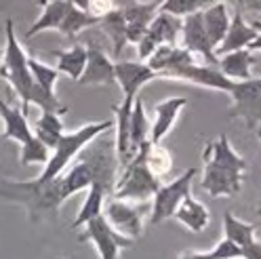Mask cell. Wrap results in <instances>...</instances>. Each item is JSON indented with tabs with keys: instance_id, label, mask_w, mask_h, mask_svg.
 <instances>
[{
	"instance_id": "13",
	"label": "cell",
	"mask_w": 261,
	"mask_h": 259,
	"mask_svg": "<svg viewBox=\"0 0 261 259\" xmlns=\"http://www.w3.org/2000/svg\"><path fill=\"white\" fill-rule=\"evenodd\" d=\"M114 74H116V83L120 85L124 97H137L143 85L158 78V74L145 61H116Z\"/></svg>"
},
{
	"instance_id": "21",
	"label": "cell",
	"mask_w": 261,
	"mask_h": 259,
	"mask_svg": "<svg viewBox=\"0 0 261 259\" xmlns=\"http://www.w3.org/2000/svg\"><path fill=\"white\" fill-rule=\"evenodd\" d=\"M0 120L5 122V139H13L17 143H25L32 135V128L28 124L25 112L19 108H13L0 99Z\"/></svg>"
},
{
	"instance_id": "22",
	"label": "cell",
	"mask_w": 261,
	"mask_h": 259,
	"mask_svg": "<svg viewBox=\"0 0 261 259\" xmlns=\"http://www.w3.org/2000/svg\"><path fill=\"white\" fill-rule=\"evenodd\" d=\"M145 141H150V120L145 116V108L139 97H135L133 110H130V124H128V150L130 158Z\"/></svg>"
},
{
	"instance_id": "24",
	"label": "cell",
	"mask_w": 261,
	"mask_h": 259,
	"mask_svg": "<svg viewBox=\"0 0 261 259\" xmlns=\"http://www.w3.org/2000/svg\"><path fill=\"white\" fill-rule=\"evenodd\" d=\"M87 190H89V192H87V198H85L83 206H80L76 219L72 221V228H74V230L83 228V225H85L89 219L103 215V200H106V196H108L110 192H108L101 184H91Z\"/></svg>"
},
{
	"instance_id": "38",
	"label": "cell",
	"mask_w": 261,
	"mask_h": 259,
	"mask_svg": "<svg viewBox=\"0 0 261 259\" xmlns=\"http://www.w3.org/2000/svg\"><path fill=\"white\" fill-rule=\"evenodd\" d=\"M36 3H38V5H40V7H44V5H46V3H48V0H36Z\"/></svg>"
},
{
	"instance_id": "18",
	"label": "cell",
	"mask_w": 261,
	"mask_h": 259,
	"mask_svg": "<svg viewBox=\"0 0 261 259\" xmlns=\"http://www.w3.org/2000/svg\"><path fill=\"white\" fill-rule=\"evenodd\" d=\"M202 158L206 160V163H215L219 167L236 169V171H242V173L249 169L247 160H244L240 154H236V150L232 148V143H230V139H227V135H219L213 143H208L204 148Z\"/></svg>"
},
{
	"instance_id": "14",
	"label": "cell",
	"mask_w": 261,
	"mask_h": 259,
	"mask_svg": "<svg viewBox=\"0 0 261 259\" xmlns=\"http://www.w3.org/2000/svg\"><path fill=\"white\" fill-rule=\"evenodd\" d=\"M259 30L261 25L255 23L251 25L247 19H244V15H242V9L236 7L234 15L230 17V25H227V32H225V36L223 40L219 42V46L215 48V55H223V53H230V51H236V48H247L251 44V40L259 34Z\"/></svg>"
},
{
	"instance_id": "41",
	"label": "cell",
	"mask_w": 261,
	"mask_h": 259,
	"mask_svg": "<svg viewBox=\"0 0 261 259\" xmlns=\"http://www.w3.org/2000/svg\"><path fill=\"white\" fill-rule=\"evenodd\" d=\"M0 59H3V53H0Z\"/></svg>"
},
{
	"instance_id": "23",
	"label": "cell",
	"mask_w": 261,
	"mask_h": 259,
	"mask_svg": "<svg viewBox=\"0 0 261 259\" xmlns=\"http://www.w3.org/2000/svg\"><path fill=\"white\" fill-rule=\"evenodd\" d=\"M53 57L57 59V72L65 74L68 78L76 80L85 70V63H87V46L85 44H74L68 51H51Z\"/></svg>"
},
{
	"instance_id": "12",
	"label": "cell",
	"mask_w": 261,
	"mask_h": 259,
	"mask_svg": "<svg viewBox=\"0 0 261 259\" xmlns=\"http://www.w3.org/2000/svg\"><path fill=\"white\" fill-rule=\"evenodd\" d=\"M80 85L85 87H108V85H116V74H114V61L103 53V48L91 42L87 46V63L85 70L78 78Z\"/></svg>"
},
{
	"instance_id": "26",
	"label": "cell",
	"mask_w": 261,
	"mask_h": 259,
	"mask_svg": "<svg viewBox=\"0 0 261 259\" xmlns=\"http://www.w3.org/2000/svg\"><path fill=\"white\" fill-rule=\"evenodd\" d=\"M68 7H70L68 0H48V3L42 7L40 17L25 32V38H34L36 34H40L44 30H57L65 11H68Z\"/></svg>"
},
{
	"instance_id": "25",
	"label": "cell",
	"mask_w": 261,
	"mask_h": 259,
	"mask_svg": "<svg viewBox=\"0 0 261 259\" xmlns=\"http://www.w3.org/2000/svg\"><path fill=\"white\" fill-rule=\"evenodd\" d=\"M103 32L108 34V38L112 40V48H114V57H120L122 48L126 42V21H124V15H122V9H112L110 13H106L103 17L99 19V23Z\"/></svg>"
},
{
	"instance_id": "15",
	"label": "cell",
	"mask_w": 261,
	"mask_h": 259,
	"mask_svg": "<svg viewBox=\"0 0 261 259\" xmlns=\"http://www.w3.org/2000/svg\"><path fill=\"white\" fill-rule=\"evenodd\" d=\"M160 7V0H148V3H133L122 7V15L126 21V42L137 44L141 36L145 34V30L156 17Z\"/></svg>"
},
{
	"instance_id": "10",
	"label": "cell",
	"mask_w": 261,
	"mask_h": 259,
	"mask_svg": "<svg viewBox=\"0 0 261 259\" xmlns=\"http://www.w3.org/2000/svg\"><path fill=\"white\" fill-rule=\"evenodd\" d=\"M179 36H181V46L186 51H190L192 55H200L206 63H211V66H217V55L208 42L200 11L181 17V34Z\"/></svg>"
},
{
	"instance_id": "37",
	"label": "cell",
	"mask_w": 261,
	"mask_h": 259,
	"mask_svg": "<svg viewBox=\"0 0 261 259\" xmlns=\"http://www.w3.org/2000/svg\"><path fill=\"white\" fill-rule=\"evenodd\" d=\"M70 5H74V7H78V9H83V11H87V5H89V0H68Z\"/></svg>"
},
{
	"instance_id": "34",
	"label": "cell",
	"mask_w": 261,
	"mask_h": 259,
	"mask_svg": "<svg viewBox=\"0 0 261 259\" xmlns=\"http://www.w3.org/2000/svg\"><path fill=\"white\" fill-rule=\"evenodd\" d=\"M242 249V259H261V240L253 238L249 245L240 247Z\"/></svg>"
},
{
	"instance_id": "36",
	"label": "cell",
	"mask_w": 261,
	"mask_h": 259,
	"mask_svg": "<svg viewBox=\"0 0 261 259\" xmlns=\"http://www.w3.org/2000/svg\"><path fill=\"white\" fill-rule=\"evenodd\" d=\"M247 48H249L251 53H259V51H261V30H259V34H257V36L251 40V44H249Z\"/></svg>"
},
{
	"instance_id": "27",
	"label": "cell",
	"mask_w": 261,
	"mask_h": 259,
	"mask_svg": "<svg viewBox=\"0 0 261 259\" xmlns=\"http://www.w3.org/2000/svg\"><path fill=\"white\" fill-rule=\"evenodd\" d=\"M143 150V163L145 167H148L158 179H162V177H167L173 169V156L171 152L165 148V145L160 143H152V141H145L141 145Z\"/></svg>"
},
{
	"instance_id": "32",
	"label": "cell",
	"mask_w": 261,
	"mask_h": 259,
	"mask_svg": "<svg viewBox=\"0 0 261 259\" xmlns=\"http://www.w3.org/2000/svg\"><path fill=\"white\" fill-rule=\"evenodd\" d=\"M48 156H51V150L46 145L32 135L25 143H21V154H19V160L23 167H30V165H44Z\"/></svg>"
},
{
	"instance_id": "16",
	"label": "cell",
	"mask_w": 261,
	"mask_h": 259,
	"mask_svg": "<svg viewBox=\"0 0 261 259\" xmlns=\"http://www.w3.org/2000/svg\"><path fill=\"white\" fill-rule=\"evenodd\" d=\"M188 106L186 97H169V99L160 101L154 106V122L150 124V141L152 143H160L169 135V131L173 128L179 112Z\"/></svg>"
},
{
	"instance_id": "8",
	"label": "cell",
	"mask_w": 261,
	"mask_h": 259,
	"mask_svg": "<svg viewBox=\"0 0 261 259\" xmlns=\"http://www.w3.org/2000/svg\"><path fill=\"white\" fill-rule=\"evenodd\" d=\"M179 34H181V17L158 11L152 23L148 25V30H145V34L137 42L139 61L148 59L154 53V48L160 44H177Z\"/></svg>"
},
{
	"instance_id": "9",
	"label": "cell",
	"mask_w": 261,
	"mask_h": 259,
	"mask_svg": "<svg viewBox=\"0 0 261 259\" xmlns=\"http://www.w3.org/2000/svg\"><path fill=\"white\" fill-rule=\"evenodd\" d=\"M103 217L118 234H122L130 240H137L143 232V209H137L135 204H130L126 200L112 198L106 204Z\"/></svg>"
},
{
	"instance_id": "29",
	"label": "cell",
	"mask_w": 261,
	"mask_h": 259,
	"mask_svg": "<svg viewBox=\"0 0 261 259\" xmlns=\"http://www.w3.org/2000/svg\"><path fill=\"white\" fill-rule=\"evenodd\" d=\"M97 23H99V19L93 17L91 13H87V11H83V9L70 5L68 11H65V15H63L61 23H59V28H57V32H61L65 38L72 40V38H76L83 30H89V28H93V25H97Z\"/></svg>"
},
{
	"instance_id": "11",
	"label": "cell",
	"mask_w": 261,
	"mask_h": 259,
	"mask_svg": "<svg viewBox=\"0 0 261 259\" xmlns=\"http://www.w3.org/2000/svg\"><path fill=\"white\" fill-rule=\"evenodd\" d=\"M244 173L236 169L219 167L215 163H206L204 160V171H202V190L211 198L219 196H236L242 188Z\"/></svg>"
},
{
	"instance_id": "39",
	"label": "cell",
	"mask_w": 261,
	"mask_h": 259,
	"mask_svg": "<svg viewBox=\"0 0 261 259\" xmlns=\"http://www.w3.org/2000/svg\"><path fill=\"white\" fill-rule=\"evenodd\" d=\"M236 3H238V9H242V0H236Z\"/></svg>"
},
{
	"instance_id": "20",
	"label": "cell",
	"mask_w": 261,
	"mask_h": 259,
	"mask_svg": "<svg viewBox=\"0 0 261 259\" xmlns=\"http://www.w3.org/2000/svg\"><path fill=\"white\" fill-rule=\"evenodd\" d=\"M173 217H175L179 223H184L186 228H188L190 232H194V234L202 232L206 225H208V219H211V217H208V209H206L202 202L196 200L192 194H190V196H186L181 202H179V206L175 209Z\"/></svg>"
},
{
	"instance_id": "1",
	"label": "cell",
	"mask_w": 261,
	"mask_h": 259,
	"mask_svg": "<svg viewBox=\"0 0 261 259\" xmlns=\"http://www.w3.org/2000/svg\"><path fill=\"white\" fill-rule=\"evenodd\" d=\"M114 126V120H101V122H89L85 126L76 128L72 133H63L57 141V145L53 148L51 156L44 163L42 173L36 177V182L44 184V182H51L55 177L68 169L70 163H74V158L78 156V152L85 148L87 143H91L95 137H99L101 133H108L110 128Z\"/></svg>"
},
{
	"instance_id": "31",
	"label": "cell",
	"mask_w": 261,
	"mask_h": 259,
	"mask_svg": "<svg viewBox=\"0 0 261 259\" xmlns=\"http://www.w3.org/2000/svg\"><path fill=\"white\" fill-rule=\"evenodd\" d=\"M28 68H30V74H32V78H34V83L38 87H42L44 91H53L55 93V83L59 78L57 68L46 66V63L38 61L36 57H30V55H28Z\"/></svg>"
},
{
	"instance_id": "4",
	"label": "cell",
	"mask_w": 261,
	"mask_h": 259,
	"mask_svg": "<svg viewBox=\"0 0 261 259\" xmlns=\"http://www.w3.org/2000/svg\"><path fill=\"white\" fill-rule=\"evenodd\" d=\"M227 95L232 99L227 116L244 120V124L255 131L261 122V78L253 76L249 80H234Z\"/></svg>"
},
{
	"instance_id": "30",
	"label": "cell",
	"mask_w": 261,
	"mask_h": 259,
	"mask_svg": "<svg viewBox=\"0 0 261 259\" xmlns=\"http://www.w3.org/2000/svg\"><path fill=\"white\" fill-rule=\"evenodd\" d=\"M255 232H257V225L236 219L230 211L223 213V234H225L223 238L236 242L238 247H244L255 238Z\"/></svg>"
},
{
	"instance_id": "6",
	"label": "cell",
	"mask_w": 261,
	"mask_h": 259,
	"mask_svg": "<svg viewBox=\"0 0 261 259\" xmlns=\"http://www.w3.org/2000/svg\"><path fill=\"white\" fill-rule=\"evenodd\" d=\"M196 177V169H188L184 171L181 175L173 179L171 184L167 186H160L154 194V204H152V217H150V223L158 225L162 221H167L173 217L175 209L179 206L186 196L192 194V179Z\"/></svg>"
},
{
	"instance_id": "33",
	"label": "cell",
	"mask_w": 261,
	"mask_h": 259,
	"mask_svg": "<svg viewBox=\"0 0 261 259\" xmlns=\"http://www.w3.org/2000/svg\"><path fill=\"white\" fill-rule=\"evenodd\" d=\"M211 255H213V259H242V249L236 242L221 238L217 245L211 249Z\"/></svg>"
},
{
	"instance_id": "40",
	"label": "cell",
	"mask_w": 261,
	"mask_h": 259,
	"mask_svg": "<svg viewBox=\"0 0 261 259\" xmlns=\"http://www.w3.org/2000/svg\"><path fill=\"white\" fill-rule=\"evenodd\" d=\"M257 213H259V215H261V202H259V206H257Z\"/></svg>"
},
{
	"instance_id": "42",
	"label": "cell",
	"mask_w": 261,
	"mask_h": 259,
	"mask_svg": "<svg viewBox=\"0 0 261 259\" xmlns=\"http://www.w3.org/2000/svg\"><path fill=\"white\" fill-rule=\"evenodd\" d=\"M259 137H261V133H259Z\"/></svg>"
},
{
	"instance_id": "19",
	"label": "cell",
	"mask_w": 261,
	"mask_h": 259,
	"mask_svg": "<svg viewBox=\"0 0 261 259\" xmlns=\"http://www.w3.org/2000/svg\"><path fill=\"white\" fill-rule=\"evenodd\" d=\"M200 13H202V23H204V30H206L208 42H211V46H213V51H215V48L219 46V42L223 40V36H225L227 25H230L227 5L223 3V0H219V3H211Z\"/></svg>"
},
{
	"instance_id": "7",
	"label": "cell",
	"mask_w": 261,
	"mask_h": 259,
	"mask_svg": "<svg viewBox=\"0 0 261 259\" xmlns=\"http://www.w3.org/2000/svg\"><path fill=\"white\" fill-rule=\"evenodd\" d=\"M160 78L186 80V83L198 85V87H204V89H213V91H221V93H230V89L234 85V80L223 76L217 66H211V63L200 66V63H196L194 59L186 61V63H179V66L162 72Z\"/></svg>"
},
{
	"instance_id": "5",
	"label": "cell",
	"mask_w": 261,
	"mask_h": 259,
	"mask_svg": "<svg viewBox=\"0 0 261 259\" xmlns=\"http://www.w3.org/2000/svg\"><path fill=\"white\" fill-rule=\"evenodd\" d=\"M83 228H85V232L78 236V240L93 242L97 253H99V259H118L122 249H128L135 245V240H130L114 230L103 215L89 219Z\"/></svg>"
},
{
	"instance_id": "17",
	"label": "cell",
	"mask_w": 261,
	"mask_h": 259,
	"mask_svg": "<svg viewBox=\"0 0 261 259\" xmlns=\"http://www.w3.org/2000/svg\"><path fill=\"white\" fill-rule=\"evenodd\" d=\"M255 55L249 48H236V51L223 53L217 57V68L230 80H249L253 78Z\"/></svg>"
},
{
	"instance_id": "2",
	"label": "cell",
	"mask_w": 261,
	"mask_h": 259,
	"mask_svg": "<svg viewBox=\"0 0 261 259\" xmlns=\"http://www.w3.org/2000/svg\"><path fill=\"white\" fill-rule=\"evenodd\" d=\"M5 34H7V46H5V53H3V68H0V76H3L11 85V89L17 93V97L23 103V112H28L30 95H32V91H34L36 83H34V78H32V74H30V68H28V53L19 44L17 36H15L13 19H7Z\"/></svg>"
},
{
	"instance_id": "28",
	"label": "cell",
	"mask_w": 261,
	"mask_h": 259,
	"mask_svg": "<svg viewBox=\"0 0 261 259\" xmlns=\"http://www.w3.org/2000/svg\"><path fill=\"white\" fill-rule=\"evenodd\" d=\"M34 137H38L48 150H53L59 137L63 135V120L57 112H42L40 118L34 122Z\"/></svg>"
},
{
	"instance_id": "3",
	"label": "cell",
	"mask_w": 261,
	"mask_h": 259,
	"mask_svg": "<svg viewBox=\"0 0 261 259\" xmlns=\"http://www.w3.org/2000/svg\"><path fill=\"white\" fill-rule=\"evenodd\" d=\"M160 186V179L145 167L143 150L139 148L133 154V158L122 167V175L116 177L112 196L126 202H148Z\"/></svg>"
},
{
	"instance_id": "35",
	"label": "cell",
	"mask_w": 261,
	"mask_h": 259,
	"mask_svg": "<svg viewBox=\"0 0 261 259\" xmlns=\"http://www.w3.org/2000/svg\"><path fill=\"white\" fill-rule=\"evenodd\" d=\"M177 259H213L211 251H184L179 253Z\"/></svg>"
}]
</instances>
